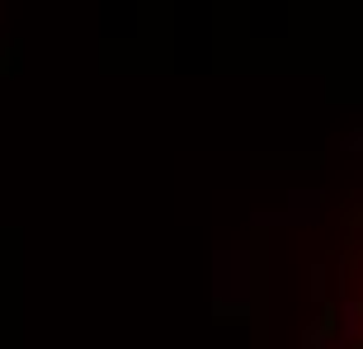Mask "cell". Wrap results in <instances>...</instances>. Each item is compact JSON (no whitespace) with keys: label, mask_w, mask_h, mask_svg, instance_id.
Returning <instances> with one entry per match:
<instances>
[{"label":"cell","mask_w":363,"mask_h":349,"mask_svg":"<svg viewBox=\"0 0 363 349\" xmlns=\"http://www.w3.org/2000/svg\"><path fill=\"white\" fill-rule=\"evenodd\" d=\"M330 349H363V194L350 208V227L335 265L330 297Z\"/></svg>","instance_id":"1"}]
</instances>
